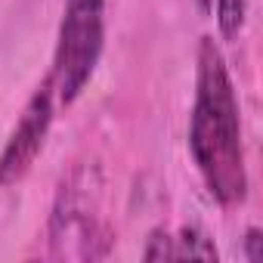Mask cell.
Returning a JSON list of instances; mask_svg holds the SVG:
<instances>
[{
	"label": "cell",
	"instance_id": "cell-7",
	"mask_svg": "<svg viewBox=\"0 0 263 263\" xmlns=\"http://www.w3.org/2000/svg\"><path fill=\"white\" fill-rule=\"evenodd\" d=\"M143 260H177L174 251V235L167 229H152L143 248Z\"/></svg>",
	"mask_w": 263,
	"mask_h": 263
},
{
	"label": "cell",
	"instance_id": "cell-2",
	"mask_svg": "<svg viewBox=\"0 0 263 263\" xmlns=\"http://www.w3.org/2000/svg\"><path fill=\"white\" fill-rule=\"evenodd\" d=\"M115 232L102 217V171L74 164L56 189L47 220V254L53 260H102Z\"/></svg>",
	"mask_w": 263,
	"mask_h": 263
},
{
	"label": "cell",
	"instance_id": "cell-6",
	"mask_svg": "<svg viewBox=\"0 0 263 263\" xmlns=\"http://www.w3.org/2000/svg\"><path fill=\"white\" fill-rule=\"evenodd\" d=\"M211 13H217V25L220 34L226 41H235L245 28V16H248V0H214Z\"/></svg>",
	"mask_w": 263,
	"mask_h": 263
},
{
	"label": "cell",
	"instance_id": "cell-4",
	"mask_svg": "<svg viewBox=\"0 0 263 263\" xmlns=\"http://www.w3.org/2000/svg\"><path fill=\"white\" fill-rule=\"evenodd\" d=\"M53 118H56V96H53V84L47 78L28 96L16 127L10 130L4 149H0V189H10L28 177V171L34 167L37 155L47 146Z\"/></svg>",
	"mask_w": 263,
	"mask_h": 263
},
{
	"label": "cell",
	"instance_id": "cell-1",
	"mask_svg": "<svg viewBox=\"0 0 263 263\" xmlns=\"http://www.w3.org/2000/svg\"><path fill=\"white\" fill-rule=\"evenodd\" d=\"M189 155L211 198L220 208H235L248 195L241 111L232 74L214 37L198 41L195 99L189 115Z\"/></svg>",
	"mask_w": 263,
	"mask_h": 263
},
{
	"label": "cell",
	"instance_id": "cell-8",
	"mask_svg": "<svg viewBox=\"0 0 263 263\" xmlns=\"http://www.w3.org/2000/svg\"><path fill=\"white\" fill-rule=\"evenodd\" d=\"M241 245H245V260L248 263H260L263 260V232H260V226H248Z\"/></svg>",
	"mask_w": 263,
	"mask_h": 263
},
{
	"label": "cell",
	"instance_id": "cell-3",
	"mask_svg": "<svg viewBox=\"0 0 263 263\" xmlns=\"http://www.w3.org/2000/svg\"><path fill=\"white\" fill-rule=\"evenodd\" d=\"M105 47V0H65L56 53L50 68L53 96L62 108L74 105L78 96L96 74Z\"/></svg>",
	"mask_w": 263,
	"mask_h": 263
},
{
	"label": "cell",
	"instance_id": "cell-9",
	"mask_svg": "<svg viewBox=\"0 0 263 263\" xmlns=\"http://www.w3.org/2000/svg\"><path fill=\"white\" fill-rule=\"evenodd\" d=\"M195 4H198L201 13H211V4H214V0H195Z\"/></svg>",
	"mask_w": 263,
	"mask_h": 263
},
{
	"label": "cell",
	"instance_id": "cell-5",
	"mask_svg": "<svg viewBox=\"0 0 263 263\" xmlns=\"http://www.w3.org/2000/svg\"><path fill=\"white\" fill-rule=\"evenodd\" d=\"M174 251H177V260H217V248H214V238H208L198 226H183L177 235H174Z\"/></svg>",
	"mask_w": 263,
	"mask_h": 263
}]
</instances>
